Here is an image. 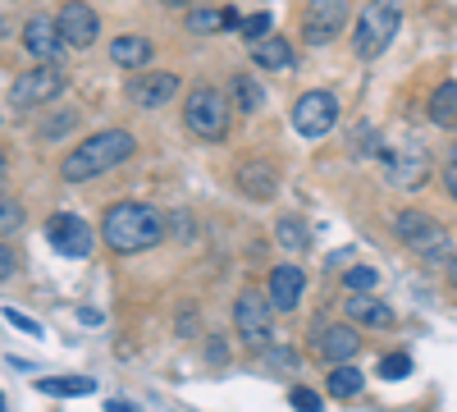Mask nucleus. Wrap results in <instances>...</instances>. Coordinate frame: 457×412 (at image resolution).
<instances>
[{
    "label": "nucleus",
    "instance_id": "26",
    "mask_svg": "<svg viewBox=\"0 0 457 412\" xmlns=\"http://www.w3.org/2000/svg\"><path fill=\"white\" fill-rule=\"evenodd\" d=\"M73 129H79V110H73V105L55 110V115H46L42 124H37V133H42V142H60V138H69Z\"/></svg>",
    "mask_w": 457,
    "mask_h": 412
},
{
    "label": "nucleus",
    "instance_id": "6",
    "mask_svg": "<svg viewBox=\"0 0 457 412\" xmlns=\"http://www.w3.org/2000/svg\"><path fill=\"white\" fill-rule=\"evenodd\" d=\"M394 234H398L416 256H426V261H444V256H448V234H444V224H439L430 211H416V206L398 211V215H394Z\"/></svg>",
    "mask_w": 457,
    "mask_h": 412
},
{
    "label": "nucleus",
    "instance_id": "13",
    "mask_svg": "<svg viewBox=\"0 0 457 412\" xmlns=\"http://www.w3.org/2000/svg\"><path fill=\"white\" fill-rule=\"evenodd\" d=\"M46 239L60 256H87L96 248V234H92V224L83 215H73V211H55L46 220Z\"/></svg>",
    "mask_w": 457,
    "mask_h": 412
},
{
    "label": "nucleus",
    "instance_id": "2",
    "mask_svg": "<svg viewBox=\"0 0 457 412\" xmlns=\"http://www.w3.org/2000/svg\"><path fill=\"white\" fill-rule=\"evenodd\" d=\"M133 152H137V138L129 129H96L60 161V179L64 183H92L96 174L120 170Z\"/></svg>",
    "mask_w": 457,
    "mask_h": 412
},
{
    "label": "nucleus",
    "instance_id": "23",
    "mask_svg": "<svg viewBox=\"0 0 457 412\" xmlns=\"http://www.w3.org/2000/svg\"><path fill=\"white\" fill-rule=\"evenodd\" d=\"M275 239H279V248H288V252H307V248H312V234H307V220H302V215H279Z\"/></svg>",
    "mask_w": 457,
    "mask_h": 412
},
{
    "label": "nucleus",
    "instance_id": "7",
    "mask_svg": "<svg viewBox=\"0 0 457 412\" xmlns=\"http://www.w3.org/2000/svg\"><path fill=\"white\" fill-rule=\"evenodd\" d=\"M353 28V0H307L302 5V42L307 46H329Z\"/></svg>",
    "mask_w": 457,
    "mask_h": 412
},
{
    "label": "nucleus",
    "instance_id": "33",
    "mask_svg": "<svg viewBox=\"0 0 457 412\" xmlns=\"http://www.w3.org/2000/svg\"><path fill=\"white\" fill-rule=\"evenodd\" d=\"M14 275H19V252H14V243L0 239V284L14 280Z\"/></svg>",
    "mask_w": 457,
    "mask_h": 412
},
{
    "label": "nucleus",
    "instance_id": "8",
    "mask_svg": "<svg viewBox=\"0 0 457 412\" xmlns=\"http://www.w3.org/2000/svg\"><path fill=\"white\" fill-rule=\"evenodd\" d=\"M64 92V69L60 64H32L10 83V105L14 110H42Z\"/></svg>",
    "mask_w": 457,
    "mask_h": 412
},
{
    "label": "nucleus",
    "instance_id": "18",
    "mask_svg": "<svg viewBox=\"0 0 457 412\" xmlns=\"http://www.w3.org/2000/svg\"><path fill=\"white\" fill-rule=\"evenodd\" d=\"M110 60L120 64V69H151V60H156V46H151V37H142V32H120L110 42Z\"/></svg>",
    "mask_w": 457,
    "mask_h": 412
},
{
    "label": "nucleus",
    "instance_id": "11",
    "mask_svg": "<svg viewBox=\"0 0 457 412\" xmlns=\"http://www.w3.org/2000/svg\"><path fill=\"white\" fill-rule=\"evenodd\" d=\"M124 97L133 105H142V110H161L174 97H183V79H179V73H170V69H137L133 79H129V88H124Z\"/></svg>",
    "mask_w": 457,
    "mask_h": 412
},
{
    "label": "nucleus",
    "instance_id": "44",
    "mask_svg": "<svg viewBox=\"0 0 457 412\" xmlns=\"http://www.w3.org/2000/svg\"><path fill=\"white\" fill-rule=\"evenodd\" d=\"M448 161H457V142H453V152H448Z\"/></svg>",
    "mask_w": 457,
    "mask_h": 412
},
{
    "label": "nucleus",
    "instance_id": "34",
    "mask_svg": "<svg viewBox=\"0 0 457 412\" xmlns=\"http://www.w3.org/2000/svg\"><path fill=\"white\" fill-rule=\"evenodd\" d=\"M0 316H5V321H10L14 330H23V334H32V340H42V325H37L32 316H23L19 307H5V312H0Z\"/></svg>",
    "mask_w": 457,
    "mask_h": 412
},
{
    "label": "nucleus",
    "instance_id": "41",
    "mask_svg": "<svg viewBox=\"0 0 457 412\" xmlns=\"http://www.w3.org/2000/svg\"><path fill=\"white\" fill-rule=\"evenodd\" d=\"M79 316H83V325H101V312H92V307H83Z\"/></svg>",
    "mask_w": 457,
    "mask_h": 412
},
{
    "label": "nucleus",
    "instance_id": "25",
    "mask_svg": "<svg viewBox=\"0 0 457 412\" xmlns=\"http://www.w3.org/2000/svg\"><path fill=\"white\" fill-rule=\"evenodd\" d=\"M228 92H234V105L243 110V115H256L261 101H265V92H261V83L252 79V73H234V83H228Z\"/></svg>",
    "mask_w": 457,
    "mask_h": 412
},
{
    "label": "nucleus",
    "instance_id": "28",
    "mask_svg": "<svg viewBox=\"0 0 457 412\" xmlns=\"http://www.w3.org/2000/svg\"><path fill=\"white\" fill-rule=\"evenodd\" d=\"M14 230H23V206L14 198H0V239H10Z\"/></svg>",
    "mask_w": 457,
    "mask_h": 412
},
{
    "label": "nucleus",
    "instance_id": "14",
    "mask_svg": "<svg viewBox=\"0 0 457 412\" xmlns=\"http://www.w3.org/2000/svg\"><path fill=\"white\" fill-rule=\"evenodd\" d=\"M23 51L37 60V64H55L60 60V51H64V42H60V28H55V19L51 14H32L28 23H23Z\"/></svg>",
    "mask_w": 457,
    "mask_h": 412
},
{
    "label": "nucleus",
    "instance_id": "15",
    "mask_svg": "<svg viewBox=\"0 0 457 412\" xmlns=\"http://www.w3.org/2000/svg\"><path fill=\"white\" fill-rule=\"evenodd\" d=\"M234 183H238V193L252 198V202H270V198L279 193V174H275V165H270V161H252V156L234 165Z\"/></svg>",
    "mask_w": 457,
    "mask_h": 412
},
{
    "label": "nucleus",
    "instance_id": "30",
    "mask_svg": "<svg viewBox=\"0 0 457 412\" xmlns=\"http://www.w3.org/2000/svg\"><path fill=\"white\" fill-rule=\"evenodd\" d=\"M379 376H385V381L411 376V357H407V353H385V357H379Z\"/></svg>",
    "mask_w": 457,
    "mask_h": 412
},
{
    "label": "nucleus",
    "instance_id": "36",
    "mask_svg": "<svg viewBox=\"0 0 457 412\" xmlns=\"http://www.w3.org/2000/svg\"><path fill=\"white\" fill-rule=\"evenodd\" d=\"M444 189H448V198L457 202V161H448V165H444Z\"/></svg>",
    "mask_w": 457,
    "mask_h": 412
},
{
    "label": "nucleus",
    "instance_id": "5",
    "mask_svg": "<svg viewBox=\"0 0 457 412\" xmlns=\"http://www.w3.org/2000/svg\"><path fill=\"white\" fill-rule=\"evenodd\" d=\"M234 330H238V340L252 349V353H265L275 344V316H270V298H265L261 289H243L234 298Z\"/></svg>",
    "mask_w": 457,
    "mask_h": 412
},
{
    "label": "nucleus",
    "instance_id": "16",
    "mask_svg": "<svg viewBox=\"0 0 457 412\" xmlns=\"http://www.w3.org/2000/svg\"><path fill=\"white\" fill-rule=\"evenodd\" d=\"M302 293H307V275H302V266H293V261L275 266L270 280H265V298H270L275 312H293L302 303Z\"/></svg>",
    "mask_w": 457,
    "mask_h": 412
},
{
    "label": "nucleus",
    "instance_id": "24",
    "mask_svg": "<svg viewBox=\"0 0 457 412\" xmlns=\"http://www.w3.org/2000/svg\"><path fill=\"white\" fill-rule=\"evenodd\" d=\"M361 390H366V376H361L353 362H343V366L329 371V394H334V399H357Z\"/></svg>",
    "mask_w": 457,
    "mask_h": 412
},
{
    "label": "nucleus",
    "instance_id": "20",
    "mask_svg": "<svg viewBox=\"0 0 457 412\" xmlns=\"http://www.w3.org/2000/svg\"><path fill=\"white\" fill-rule=\"evenodd\" d=\"M426 115H430V124H439V129H457V79H448V83H439V88L430 92Z\"/></svg>",
    "mask_w": 457,
    "mask_h": 412
},
{
    "label": "nucleus",
    "instance_id": "37",
    "mask_svg": "<svg viewBox=\"0 0 457 412\" xmlns=\"http://www.w3.org/2000/svg\"><path fill=\"white\" fill-rule=\"evenodd\" d=\"M179 334H197V321H193V312H187V316H179Z\"/></svg>",
    "mask_w": 457,
    "mask_h": 412
},
{
    "label": "nucleus",
    "instance_id": "19",
    "mask_svg": "<svg viewBox=\"0 0 457 412\" xmlns=\"http://www.w3.org/2000/svg\"><path fill=\"white\" fill-rule=\"evenodd\" d=\"M343 312H348V321H353L357 330H389V325H394V307L379 303V298H370V293H353Z\"/></svg>",
    "mask_w": 457,
    "mask_h": 412
},
{
    "label": "nucleus",
    "instance_id": "12",
    "mask_svg": "<svg viewBox=\"0 0 457 412\" xmlns=\"http://www.w3.org/2000/svg\"><path fill=\"white\" fill-rule=\"evenodd\" d=\"M55 28H60V42L69 51H87L101 37V14L87 5V0H64L60 14H55Z\"/></svg>",
    "mask_w": 457,
    "mask_h": 412
},
{
    "label": "nucleus",
    "instance_id": "39",
    "mask_svg": "<svg viewBox=\"0 0 457 412\" xmlns=\"http://www.w3.org/2000/svg\"><path fill=\"white\" fill-rule=\"evenodd\" d=\"M161 5H170V10H193V5H202V0H161Z\"/></svg>",
    "mask_w": 457,
    "mask_h": 412
},
{
    "label": "nucleus",
    "instance_id": "1",
    "mask_svg": "<svg viewBox=\"0 0 457 412\" xmlns=\"http://www.w3.org/2000/svg\"><path fill=\"white\" fill-rule=\"evenodd\" d=\"M101 243L120 256H137L165 243V211L151 202H114L101 215Z\"/></svg>",
    "mask_w": 457,
    "mask_h": 412
},
{
    "label": "nucleus",
    "instance_id": "10",
    "mask_svg": "<svg viewBox=\"0 0 457 412\" xmlns=\"http://www.w3.org/2000/svg\"><path fill=\"white\" fill-rule=\"evenodd\" d=\"M334 124H338V97H334V92L312 88V92H302V97L293 101V129L307 138V142L325 138Z\"/></svg>",
    "mask_w": 457,
    "mask_h": 412
},
{
    "label": "nucleus",
    "instance_id": "3",
    "mask_svg": "<svg viewBox=\"0 0 457 412\" xmlns=\"http://www.w3.org/2000/svg\"><path fill=\"white\" fill-rule=\"evenodd\" d=\"M403 23V0H366V10L353 19V51L357 60H379L389 51Z\"/></svg>",
    "mask_w": 457,
    "mask_h": 412
},
{
    "label": "nucleus",
    "instance_id": "42",
    "mask_svg": "<svg viewBox=\"0 0 457 412\" xmlns=\"http://www.w3.org/2000/svg\"><path fill=\"white\" fill-rule=\"evenodd\" d=\"M5 179H10V161H5V152H0V189H5Z\"/></svg>",
    "mask_w": 457,
    "mask_h": 412
},
{
    "label": "nucleus",
    "instance_id": "43",
    "mask_svg": "<svg viewBox=\"0 0 457 412\" xmlns=\"http://www.w3.org/2000/svg\"><path fill=\"white\" fill-rule=\"evenodd\" d=\"M105 412H133L129 403H120V399H114V403H105Z\"/></svg>",
    "mask_w": 457,
    "mask_h": 412
},
{
    "label": "nucleus",
    "instance_id": "32",
    "mask_svg": "<svg viewBox=\"0 0 457 412\" xmlns=\"http://www.w3.org/2000/svg\"><path fill=\"white\" fill-rule=\"evenodd\" d=\"M288 403H293L297 412H320V394L307 390V385H293V390H288Z\"/></svg>",
    "mask_w": 457,
    "mask_h": 412
},
{
    "label": "nucleus",
    "instance_id": "9",
    "mask_svg": "<svg viewBox=\"0 0 457 412\" xmlns=\"http://www.w3.org/2000/svg\"><path fill=\"white\" fill-rule=\"evenodd\" d=\"M375 156L389 170V183H398V189H421L430 179V152L416 138H403V147H379Z\"/></svg>",
    "mask_w": 457,
    "mask_h": 412
},
{
    "label": "nucleus",
    "instance_id": "31",
    "mask_svg": "<svg viewBox=\"0 0 457 412\" xmlns=\"http://www.w3.org/2000/svg\"><path fill=\"white\" fill-rule=\"evenodd\" d=\"M270 23H275V19H270V14H265V10H261V14H252V19H247V23H243L238 32H243V37H247V42L256 46V42H261V37H270Z\"/></svg>",
    "mask_w": 457,
    "mask_h": 412
},
{
    "label": "nucleus",
    "instance_id": "21",
    "mask_svg": "<svg viewBox=\"0 0 457 412\" xmlns=\"http://www.w3.org/2000/svg\"><path fill=\"white\" fill-rule=\"evenodd\" d=\"M252 60H256V69H288L293 64V42H284V37H261V42L252 46Z\"/></svg>",
    "mask_w": 457,
    "mask_h": 412
},
{
    "label": "nucleus",
    "instance_id": "17",
    "mask_svg": "<svg viewBox=\"0 0 457 412\" xmlns=\"http://www.w3.org/2000/svg\"><path fill=\"white\" fill-rule=\"evenodd\" d=\"M316 349H320V362L329 366H343V362H353L357 353H361V334H357V325H329V330H320L316 334Z\"/></svg>",
    "mask_w": 457,
    "mask_h": 412
},
{
    "label": "nucleus",
    "instance_id": "4",
    "mask_svg": "<svg viewBox=\"0 0 457 412\" xmlns=\"http://www.w3.org/2000/svg\"><path fill=\"white\" fill-rule=\"evenodd\" d=\"M183 124L202 142H224L228 138V97L211 83H197L183 101Z\"/></svg>",
    "mask_w": 457,
    "mask_h": 412
},
{
    "label": "nucleus",
    "instance_id": "38",
    "mask_svg": "<svg viewBox=\"0 0 457 412\" xmlns=\"http://www.w3.org/2000/svg\"><path fill=\"white\" fill-rule=\"evenodd\" d=\"M448 289H453V293H457V252H453V256H448Z\"/></svg>",
    "mask_w": 457,
    "mask_h": 412
},
{
    "label": "nucleus",
    "instance_id": "22",
    "mask_svg": "<svg viewBox=\"0 0 457 412\" xmlns=\"http://www.w3.org/2000/svg\"><path fill=\"white\" fill-rule=\"evenodd\" d=\"M37 390L51 394V399H79V394H92L96 381L92 376H42V381H37Z\"/></svg>",
    "mask_w": 457,
    "mask_h": 412
},
{
    "label": "nucleus",
    "instance_id": "27",
    "mask_svg": "<svg viewBox=\"0 0 457 412\" xmlns=\"http://www.w3.org/2000/svg\"><path fill=\"white\" fill-rule=\"evenodd\" d=\"M183 28L193 32V37H211L224 28V14L211 10V5H193V10H183Z\"/></svg>",
    "mask_w": 457,
    "mask_h": 412
},
{
    "label": "nucleus",
    "instance_id": "35",
    "mask_svg": "<svg viewBox=\"0 0 457 412\" xmlns=\"http://www.w3.org/2000/svg\"><path fill=\"white\" fill-rule=\"evenodd\" d=\"M206 357L224 366V362H228V344H224V340H211V344H206Z\"/></svg>",
    "mask_w": 457,
    "mask_h": 412
},
{
    "label": "nucleus",
    "instance_id": "40",
    "mask_svg": "<svg viewBox=\"0 0 457 412\" xmlns=\"http://www.w3.org/2000/svg\"><path fill=\"white\" fill-rule=\"evenodd\" d=\"M10 37H14V23H10L5 14H0V42H10Z\"/></svg>",
    "mask_w": 457,
    "mask_h": 412
},
{
    "label": "nucleus",
    "instance_id": "45",
    "mask_svg": "<svg viewBox=\"0 0 457 412\" xmlns=\"http://www.w3.org/2000/svg\"><path fill=\"white\" fill-rule=\"evenodd\" d=\"M0 412H5V394H0Z\"/></svg>",
    "mask_w": 457,
    "mask_h": 412
},
{
    "label": "nucleus",
    "instance_id": "29",
    "mask_svg": "<svg viewBox=\"0 0 457 412\" xmlns=\"http://www.w3.org/2000/svg\"><path fill=\"white\" fill-rule=\"evenodd\" d=\"M343 284H348V293H370L379 284V271L375 266H353L348 275H343Z\"/></svg>",
    "mask_w": 457,
    "mask_h": 412
}]
</instances>
